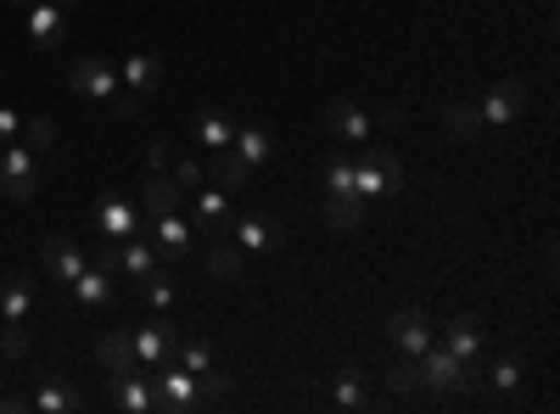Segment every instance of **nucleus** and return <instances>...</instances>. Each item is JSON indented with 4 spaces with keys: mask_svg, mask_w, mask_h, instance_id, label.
Masks as SVG:
<instances>
[{
    "mask_svg": "<svg viewBox=\"0 0 560 414\" xmlns=\"http://www.w3.org/2000/svg\"><path fill=\"white\" fill-rule=\"evenodd\" d=\"M443 123H448V134L459 146H471L477 134H482V118H477V107L471 102H454V107H443Z\"/></svg>",
    "mask_w": 560,
    "mask_h": 414,
    "instance_id": "23",
    "label": "nucleus"
},
{
    "mask_svg": "<svg viewBox=\"0 0 560 414\" xmlns=\"http://www.w3.org/2000/svg\"><path fill=\"white\" fill-rule=\"evenodd\" d=\"M549 7H555V0H549Z\"/></svg>",
    "mask_w": 560,
    "mask_h": 414,
    "instance_id": "44",
    "label": "nucleus"
},
{
    "mask_svg": "<svg viewBox=\"0 0 560 414\" xmlns=\"http://www.w3.org/2000/svg\"><path fill=\"white\" fill-rule=\"evenodd\" d=\"M23 23H28L34 51H45V57L62 51V39H68V12H62V7H51V0H34V7L23 12Z\"/></svg>",
    "mask_w": 560,
    "mask_h": 414,
    "instance_id": "7",
    "label": "nucleus"
},
{
    "mask_svg": "<svg viewBox=\"0 0 560 414\" xmlns=\"http://www.w3.org/2000/svg\"><path fill=\"white\" fill-rule=\"evenodd\" d=\"M174 353H179V370H191V376H213V347H208V342H185V336H179V347H174Z\"/></svg>",
    "mask_w": 560,
    "mask_h": 414,
    "instance_id": "30",
    "label": "nucleus"
},
{
    "mask_svg": "<svg viewBox=\"0 0 560 414\" xmlns=\"http://www.w3.org/2000/svg\"><path fill=\"white\" fill-rule=\"evenodd\" d=\"M420 381L438 387V392H482V370H477V364L448 353V347H438V342L420 353Z\"/></svg>",
    "mask_w": 560,
    "mask_h": 414,
    "instance_id": "2",
    "label": "nucleus"
},
{
    "mask_svg": "<svg viewBox=\"0 0 560 414\" xmlns=\"http://www.w3.org/2000/svg\"><path fill=\"white\" fill-rule=\"evenodd\" d=\"M135 292L147 297L152 308H174V281H168V274H158V269H152V274H147V281H140Z\"/></svg>",
    "mask_w": 560,
    "mask_h": 414,
    "instance_id": "32",
    "label": "nucleus"
},
{
    "mask_svg": "<svg viewBox=\"0 0 560 414\" xmlns=\"http://www.w3.org/2000/svg\"><path fill=\"white\" fill-rule=\"evenodd\" d=\"M23 134H28V146L39 152V146H51V141H57V123H51V118H28Z\"/></svg>",
    "mask_w": 560,
    "mask_h": 414,
    "instance_id": "35",
    "label": "nucleus"
},
{
    "mask_svg": "<svg viewBox=\"0 0 560 414\" xmlns=\"http://www.w3.org/2000/svg\"><path fill=\"white\" fill-rule=\"evenodd\" d=\"M325 129H331L337 134V141H370V129H376V118H370V113H359L353 102H331V107H325Z\"/></svg>",
    "mask_w": 560,
    "mask_h": 414,
    "instance_id": "14",
    "label": "nucleus"
},
{
    "mask_svg": "<svg viewBox=\"0 0 560 414\" xmlns=\"http://www.w3.org/2000/svg\"><path fill=\"white\" fill-rule=\"evenodd\" d=\"M387 331H393V342H398L404 353H415V358L432 347V326H427V314H420V308H404V314H393V326H387Z\"/></svg>",
    "mask_w": 560,
    "mask_h": 414,
    "instance_id": "18",
    "label": "nucleus"
},
{
    "mask_svg": "<svg viewBox=\"0 0 560 414\" xmlns=\"http://www.w3.org/2000/svg\"><path fill=\"white\" fill-rule=\"evenodd\" d=\"M28 308H34V281L28 274H7L0 281V326H23Z\"/></svg>",
    "mask_w": 560,
    "mask_h": 414,
    "instance_id": "16",
    "label": "nucleus"
},
{
    "mask_svg": "<svg viewBox=\"0 0 560 414\" xmlns=\"http://www.w3.org/2000/svg\"><path fill=\"white\" fill-rule=\"evenodd\" d=\"M107 398L129 414H158V392L147 381V370H135V376H107Z\"/></svg>",
    "mask_w": 560,
    "mask_h": 414,
    "instance_id": "11",
    "label": "nucleus"
},
{
    "mask_svg": "<svg viewBox=\"0 0 560 414\" xmlns=\"http://www.w3.org/2000/svg\"><path fill=\"white\" fill-rule=\"evenodd\" d=\"M488 381H493L499 392H516V387H522V364H516V358H499L493 370H488Z\"/></svg>",
    "mask_w": 560,
    "mask_h": 414,
    "instance_id": "34",
    "label": "nucleus"
},
{
    "mask_svg": "<svg viewBox=\"0 0 560 414\" xmlns=\"http://www.w3.org/2000/svg\"><path fill=\"white\" fill-rule=\"evenodd\" d=\"M96 358L107 364V376H135V370H140L129 331H102V336H96Z\"/></svg>",
    "mask_w": 560,
    "mask_h": 414,
    "instance_id": "17",
    "label": "nucleus"
},
{
    "mask_svg": "<svg viewBox=\"0 0 560 414\" xmlns=\"http://www.w3.org/2000/svg\"><path fill=\"white\" fill-rule=\"evenodd\" d=\"M96 229H102V241H129V236H147V218L135 213L129 197H107L96 213Z\"/></svg>",
    "mask_w": 560,
    "mask_h": 414,
    "instance_id": "8",
    "label": "nucleus"
},
{
    "mask_svg": "<svg viewBox=\"0 0 560 414\" xmlns=\"http://www.w3.org/2000/svg\"><path fill=\"white\" fill-rule=\"evenodd\" d=\"M325 224H331L337 236H348V229L364 224V202L359 197H325Z\"/></svg>",
    "mask_w": 560,
    "mask_h": 414,
    "instance_id": "24",
    "label": "nucleus"
},
{
    "mask_svg": "<svg viewBox=\"0 0 560 414\" xmlns=\"http://www.w3.org/2000/svg\"><path fill=\"white\" fill-rule=\"evenodd\" d=\"M482 326H477V319L471 314H459V319H448V326H443V347L448 353H459V358H477L482 353Z\"/></svg>",
    "mask_w": 560,
    "mask_h": 414,
    "instance_id": "22",
    "label": "nucleus"
},
{
    "mask_svg": "<svg viewBox=\"0 0 560 414\" xmlns=\"http://www.w3.org/2000/svg\"><path fill=\"white\" fill-rule=\"evenodd\" d=\"M527 102H533V96H527V84H522V79H504L493 96L477 107V118H482V123H516V118L527 113Z\"/></svg>",
    "mask_w": 560,
    "mask_h": 414,
    "instance_id": "10",
    "label": "nucleus"
},
{
    "mask_svg": "<svg viewBox=\"0 0 560 414\" xmlns=\"http://www.w3.org/2000/svg\"><path fill=\"white\" fill-rule=\"evenodd\" d=\"M376 123H382V129H398V123H404V107H387V113H382Z\"/></svg>",
    "mask_w": 560,
    "mask_h": 414,
    "instance_id": "41",
    "label": "nucleus"
},
{
    "mask_svg": "<svg viewBox=\"0 0 560 414\" xmlns=\"http://www.w3.org/2000/svg\"><path fill=\"white\" fill-rule=\"evenodd\" d=\"M337 403H342V409H364V387H359V364H348V370L337 376Z\"/></svg>",
    "mask_w": 560,
    "mask_h": 414,
    "instance_id": "33",
    "label": "nucleus"
},
{
    "mask_svg": "<svg viewBox=\"0 0 560 414\" xmlns=\"http://www.w3.org/2000/svg\"><path fill=\"white\" fill-rule=\"evenodd\" d=\"M168 163H174V141H152L147 146V168L152 174H168Z\"/></svg>",
    "mask_w": 560,
    "mask_h": 414,
    "instance_id": "38",
    "label": "nucleus"
},
{
    "mask_svg": "<svg viewBox=\"0 0 560 414\" xmlns=\"http://www.w3.org/2000/svg\"><path fill=\"white\" fill-rule=\"evenodd\" d=\"M398 179H404V168H398V157L382 152V146H364V152L353 157V197H359V202H370V197H393V191H398Z\"/></svg>",
    "mask_w": 560,
    "mask_h": 414,
    "instance_id": "3",
    "label": "nucleus"
},
{
    "mask_svg": "<svg viewBox=\"0 0 560 414\" xmlns=\"http://www.w3.org/2000/svg\"><path fill=\"white\" fill-rule=\"evenodd\" d=\"M7 7H18V12H28V7H34V0H7Z\"/></svg>",
    "mask_w": 560,
    "mask_h": 414,
    "instance_id": "43",
    "label": "nucleus"
},
{
    "mask_svg": "<svg viewBox=\"0 0 560 414\" xmlns=\"http://www.w3.org/2000/svg\"><path fill=\"white\" fill-rule=\"evenodd\" d=\"M39 186V168H34V146H18L7 141L0 146V197H12V202H28Z\"/></svg>",
    "mask_w": 560,
    "mask_h": 414,
    "instance_id": "5",
    "label": "nucleus"
},
{
    "mask_svg": "<svg viewBox=\"0 0 560 414\" xmlns=\"http://www.w3.org/2000/svg\"><path fill=\"white\" fill-rule=\"evenodd\" d=\"M179 202H185V191H179L174 174H147V186H140V208H147V218L152 213H179Z\"/></svg>",
    "mask_w": 560,
    "mask_h": 414,
    "instance_id": "20",
    "label": "nucleus"
},
{
    "mask_svg": "<svg viewBox=\"0 0 560 414\" xmlns=\"http://www.w3.org/2000/svg\"><path fill=\"white\" fill-rule=\"evenodd\" d=\"M45 269H51V281H62V286H73V274L90 263L84 252H79V241H68V236H45Z\"/></svg>",
    "mask_w": 560,
    "mask_h": 414,
    "instance_id": "15",
    "label": "nucleus"
},
{
    "mask_svg": "<svg viewBox=\"0 0 560 414\" xmlns=\"http://www.w3.org/2000/svg\"><path fill=\"white\" fill-rule=\"evenodd\" d=\"M51 7H62V12H73V7H79V0H51Z\"/></svg>",
    "mask_w": 560,
    "mask_h": 414,
    "instance_id": "42",
    "label": "nucleus"
},
{
    "mask_svg": "<svg viewBox=\"0 0 560 414\" xmlns=\"http://www.w3.org/2000/svg\"><path fill=\"white\" fill-rule=\"evenodd\" d=\"M107 107H113V118H118V123H135L140 113H147V102H140V96H124V90H118V96H113Z\"/></svg>",
    "mask_w": 560,
    "mask_h": 414,
    "instance_id": "36",
    "label": "nucleus"
},
{
    "mask_svg": "<svg viewBox=\"0 0 560 414\" xmlns=\"http://www.w3.org/2000/svg\"><path fill=\"white\" fill-rule=\"evenodd\" d=\"M124 84H129V96H140V102H152L158 96V84H163V62L158 57H124Z\"/></svg>",
    "mask_w": 560,
    "mask_h": 414,
    "instance_id": "21",
    "label": "nucleus"
},
{
    "mask_svg": "<svg viewBox=\"0 0 560 414\" xmlns=\"http://www.w3.org/2000/svg\"><path fill=\"white\" fill-rule=\"evenodd\" d=\"M197 146L202 152H230V141H236V118L230 113H219V107H208V113H197Z\"/></svg>",
    "mask_w": 560,
    "mask_h": 414,
    "instance_id": "19",
    "label": "nucleus"
},
{
    "mask_svg": "<svg viewBox=\"0 0 560 414\" xmlns=\"http://www.w3.org/2000/svg\"><path fill=\"white\" fill-rule=\"evenodd\" d=\"M147 241L158 252H168V258H185V252H191V241H197V229L185 224L179 213H152L147 218Z\"/></svg>",
    "mask_w": 560,
    "mask_h": 414,
    "instance_id": "9",
    "label": "nucleus"
},
{
    "mask_svg": "<svg viewBox=\"0 0 560 414\" xmlns=\"http://www.w3.org/2000/svg\"><path fill=\"white\" fill-rule=\"evenodd\" d=\"M28 409H39V414H79V392H68L62 381H45V387L28 398Z\"/></svg>",
    "mask_w": 560,
    "mask_h": 414,
    "instance_id": "26",
    "label": "nucleus"
},
{
    "mask_svg": "<svg viewBox=\"0 0 560 414\" xmlns=\"http://www.w3.org/2000/svg\"><path fill=\"white\" fill-rule=\"evenodd\" d=\"M382 387H387V398L415 392V387H420V364H415V358H393L387 370H382Z\"/></svg>",
    "mask_w": 560,
    "mask_h": 414,
    "instance_id": "29",
    "label": "nucleus"
},
{
    "mask_svg": "<svg viewBox=\"0 0 560 414\" xmlns=\"http://www.w3.org/2000/svg\"><path fill=\"white\" fill-rule=\"evenodd\" d=\"M0 353L23 358V353H28V331H23V326H0Z\"/></svg>",
    "mask_w": 560,
    "mask_h": 414,
    "instance_id": "37",
    "label": "nucleus"
},
{
    "mask_svg": "<svg viewBox=\"0 0 560 414\" xmlns=\"http://www.w3.org/2000/svg\"><path fill=\"white\" fill-rule=\"evenodd\" d=\"M208 274H219V281H242V247L224 241V236H213V247H208Z\"/></svg>",
    "mask_w": 560,
    "mask_h": 414,
    "instance_id": "25",
    "label": "nucleus"
},
{
    "mask_svg": "<svg viewBox=\"0 0 560 414\" xmlns=\"http://www.w3.org/2000/svg\"><path fill=\"white\" fill-rule=\"evenodd\" d=\"M174 179H179V191H197L202 186V163H191V157L174 163Z\"/></svg>",
    "mask_w": 560,
    "mask_h": 414,
    "instance_id": "39",
    "label": "nucleus"
},
{
    "mask_svg": "<svg viewBox=\"0 0 560 414\" xmlns=\"http://www.w3.org/2000/svg\"><path fill=\"white\" fill-rule=\"evenodd\" d=\"M124 331L135 342L140 370H158V364H168L174 347H179V326H168V319H140V326H124Z\"/></svg>",
    "mask_w": 560,
    "mask_h": 414,
    "instance_id": "4",
    "label": "nucleus"
},
{
    "mask_svg": "<svg viewBox=\"0 0 560 414\" xmlns=\"http://www.w3.org/2000/svg\"><path fill=\"white\" fill-rule=\"evenodd\" d=\"M325 191H331V197H353V157L348 152L325 163Z\"/></svg>",
    "mask_w": 560,
    "mask_h": 414,
    "instance_id": "31",
    "label": "nucleus"
},
{
    "mask_svg": "<svg viewBox=\"0 0 560 414\" xmlns=\"http://www.w3.org/2000/svg\"><path fill=\"white\" fill-rule=\"evenodd\" d=\"M73 303H79V308H113V303H118V281H113L107 269H90V263H84V269L73 274Z\"/></svg>",
    "mask_w": 560,
    "mask_h": 414,
    "instance_id": "12",
    "label": "nucleus"
},
{
    "mask_svg": "<svg viewBox=\"0 0 560 414\" xmlns=\"http://www.w3.org/2000/svg\"><path fill=\"white\" fill-rule=\"evenodd\" d=\"M230 152H236L247 168H253V163H264V157H269V129H258V123H242V129H236V141H230Z\"/></svg>",
    "mask_w": 560,
    "mask_h": 414,
    "instance_id": "28",
    "label": "nucleus"
},
{
    "mask_svg": "<svg viewBox=\"0 0 560 414\" xmlns=\"http://www.w3.org/2000/svg\"><path fill=\"white\" fill-rule=\"evenodd\" d=\"M230 241L247 247V252H275L280 241H287V229H280V218L247 213V218H236V236H230Z\"/></svg>",
    "mask_w": 560,
    "mask_h": 414,
    "instance_id": "13",
    "label": "nucleus"
},
{
    "mask_svg": "<svg viewBox=\"0 0 560 414\" xmlns=\"http://www.w3.org/2000/svg\"><path fill=\"white\" fill-rule=\"evenodd\" d=\"M147 381H152V392H158V409H168V414H197V409H208V403H213L208 381H202V376H191V370H179L174 358H168V364H158V370H147Z\"/></svg>",
    "mask_w": 560,
    "mask_h": 414,
    "instance_id": "1",
    "label": "nucleus"
},
{
    "mask_svg": "<svg viewBox=\"0 0 560 414\" xmlns=\"http://www.w3.org/2000/svg\"><path fill=\"white\" fill-rule=\"evenodd\" d=\"M68 84L79 90V96H90V102H113L118 96V62H107V57H73L68 62Z\"/></svg>",
    "mask_w": 560,
    "mask_h": 414,
    "instance_id": "6",
    "label": "nucleus"
},
{
    "mask_svg": "<svg viewBox=\"0 0 560 414\" xmlns=\"http://www.w3.org/2000/svg\"><path fill=\"white\" fill-rule=\"evenodd\" d=\"M18 134H23V118H18L12 107H0V146H7V141H18Z\"/></svg>",
    "mask_w": 560,
    "mask_h": 414,
    "instance_id": "40",
    "label": "nucleus"
},
{
    "mask_svg": "<svg viewBox=\"0 0 560 414\" xmlns=\"http://www.w3.org/2000/svg\"><path fill=\"white\" fill-rule=\"evenodd\" d=\"M213 186H224L230 197L247 191V163L236 152H213Z\"/></svg>",
    "mask_w": 560,
    "mask_h": 414,
    "instance_id": "27",
    "label": "nucleus"
}]
</instances>
